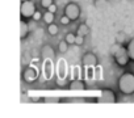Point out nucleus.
I'll return each instance as SVG.
<instances>
[{
  "label": "nucleus",
  "instance_id": "5",
  "mask_svg": "<svg viewBox=\"0 0 134 118\" xmlns=\"http://www.w3.org/2000/svg\"><path fill=\"white\" fill-rule=\"evenodd\" d=\"M116 101V96L110 89H104L101 92V95L97 97V102H107V104H112Z\"/></svg>",
  "mask_w": 134,
  "mask_h": 118
},
{
  "label": "nucleus",
  "instance_id": "1",
  "mask_svg": "<svg viewBox=\"0 0 134 118\" xmlns=\"http://www.w3.org/2000/svg\"><path fill=\"white\" fill-rule=\"evenodd\" d=\"M110 52L114 58V61L118 66H126L129 63V61H131L130 56H129V52H127V49L121 46V45H113L112 49H110Z\"/></svg>",
  "mask_w": 134,
  "mask_h": 118
},
{
  "label": "nucleus",
  "instance_id": "12",
  "mask_svg": "<svg viewBox=\"0 0 134 118\" xmlns=\"http://www.w3.org/2000/svg\"><path fill=\"white\" fill-rule=\"evenodd\" d=\"M126 49H127V52H129L130 59H131V61H134V39H131V41L127 43Z\"/></svg>",
  "mask_w": 134,
  "mask_h": 118
},
{
  "label": "nucleus",
  "instance_id": "13",
  "mask_svg": "<svg viewBox=\"0 0 134 118\" xmlns=\"http://www.w3.org/2000/svg\"><path fill=\"white\" fill-rule=\"evenodd\" d=\"M66 41H67V43L69 45H74L75 43V41H76V36L74 34V33H69L66 36V38H64Z\"/></svg>",
  "mask_w": 134,
  "mask_h": 118
},
{
  "label": "nucleus",
  "instance_id": "7",
  "mask_svg": "<svg viewBox=\"0 0 134 118\" xmlns=\"http://www.w3.org/2000/svg\"><path fill=\"white\" fill-rule=\"evenodd\" d=\"M29 33V26L25 21H21L20 22V38H25Z\"/></svg>",
  "mask_w": 134,
  "mask_h": 118
},
{
  "label": "nucleus",
  "instance_id": "21",
  "mask_svg": "<svg viewBox=\"0 0 134 118\" xmlns=\"http://www.w3.org/2000/svg\"><path fill=\"white\" fill-rule=\"evenodd\" d=\"M21 2H26V0H21Z\"/></svg>",
  "mask_w": 134,
  "mask_h": 118
},
{
  "label": "nucleus",
  "instance_id": "20",
  "mask_svg": "<svg viewBox=\"0 0 134 118\" xmlns=\"http://www.w3.org/2000/svg\"><path fill=\"white\" fill-rule=\"evenodd\" d=\"M41 17H42V16H41V13H40V12H37V11H36V13H34V15H33V20H34V21H38V20H40V19H41Z\"/></svg>",
  "mask_w": 134,
  "mask_h": 118
},
{
  "label": "nucleus",
  "instance_id": "11",
  "mask_svg": "<svg viewBox=\"0 0 134 118\" xmlns=\"http://www.w3.org/2000/svg\"><path fill=\"white\" fill-rule=\"evenodd\" d=\"M90 33V28L86 25V24H82L79 28H78V33L76 34H79V36H83V37H86L87 34Z\"/></svg>",
  "mask_w": 134,
  "mask_h": 118
},
{
  "label": "nucleus",
  "instance_id": "15",
  "mask_svg": "<svg viewBox=\"0 0 134 118\" xmlns=\"http://www.w3.org/2000/svg\"><path fill=\"white\" fill-rule=\"evenodd\" d=\"M67 46H69V43H67V41H60L59 42V51L60 52H66L67 51Z\"/></svg>",
  "mask_w": 134,
  "mask_h": 118
},
{
  "label": "nucleus",
  "instance_id": "4",
  "mask_svg": "<svg viewBox=\"0 0 134 118\" xmlns=\"http://www.w3.org/2000/svg\"><path fill=\"white\" fill-rule=\"evenodd\" d=\"M64 15L66 16H69L72 20H78L79 16H80V8L76 3H70V4H67L66 8H64Z\"/></svg>",
  "mask_w": 134,
  "mask_h": 118
},
{
  "label": "nucleus",
  "instance_id": "10",
  "mask_svg": "<svg viewBox=\"0 0 134 118\" xmlns=\"http://www.w3.org/2000/svg\"><path fill=\"white\" fill-rule=\"evenodd\" d=\"M36 72L33 71V70H26L25 71V74H24V79L26 80V81H34V79H36Z\"/></svg>",
  "mask_w": 134,
  "mask_h": 118
},
{
  "label": "nucleus",
  "instance_id": "17",
  "mask_svg": "<svg viewBox=\"0 0 134 118\" xmlns=\"http://www.w3.org/2000/svg\"><path fill=\"white\" fill-rule=\"evenodd\" d=\"M70 21H71V19L69 17V16H62V19H60V24H63V25H69L70 24Z\"/></svg>",
  "mask_w": 134,
  "mask_h": 118
},
{
  "label": "nucleus",
  "instance_id": "6",
  "mask_svg": "<svg viewBox=\"0 0 134 118\" xmlns=\"http://www.w3.org/2000/svg\"><path fill=\"white\" fill-rule=\"evenodd\" d=\"M83 63L86 67H95L96 64V55L92 52H87L83 55Z\"/></svg>",
  "mask_w": 134,
  "mask_h": 118
},
{
  "label": "nucleus",
  "instance_id": "8",
  "mask_svg": "<svg viewBox=\"0 0 134 118\" xmlns=\"http://www.w3.org/2000/svg\"><path fill=\"white\" fill-rule=\"evenodd\" d=\"M54 15H55V13H53V12H50V11H46V12L43 13L42 19H43V21H45L47 25H50V24L54 22Z\"/></svg>",
  "mask_w": 134,
  "mask_h": 118
},
{
  "label": "nucleus",
  "instance_id": "9",
  "mask_svg": "<svg viewBox=\"0 0 134 118\" xmlns=\"http://www.w3.org/2000/svg\"><path fill=\"white\" fill-rule=\"evenodd\" d=\"M70 88L71 89H83L84 88V83L82 81V80H79V79H74L72 81H71V84H70Z\"/></svg>",
  "mask_w": 134,
  "mask_h": 118
},
{
  "label": "nucleus",
  "instance_id": "14",
  "mask_svg": "<svg viewBox=\"0 0 134 118\" xmlns=\"http://www.w3.org/2000/svg\"><path fill=\"white\" fill-rule=\"evenodd\" d=\"M58 30H59V29H58V26H57L54 22H53V24H50V25H49V28H47V32H49L51 36L58 34Z\"/></svg>",
  "mask_w": 134,
  "mask_h": 118
},
{
  "label": "nucleus",
  "instance_id": "18",
  "mask_svg": "<svg viewBox=\"0 0 134 118\" xmlns=\"http://www.w3.org/2000/svg\"><path fill=\"white\" fill-rule=\"evenodd\" d=\"M83 42H84V37H83V36L76 34V41H75V43H76V45H82Z\"/></svg>",
  "mask_w": 134,
  "mask_h": 118
},
{
  "label": "nucleus",
  "instance_id": "19",
  "mask_svg": "<svg viewBox=\"0 0 134 118\" xmlns=\"http://www.w3.org/2000/svg\"><path fill=\"white\" fill-rule=\"evenodd\" d=\"M47 11H50V12H53V13H55V12H57V5H55V4L53 3V4H51V5H50V7L47 8Z\"/></svg>",
  "mask_w": 134,
  "mask_h": 118
},
{
  "label": "nucleus",
  "instance_id": "16",
  "mask_svg": "<svg viewBox=\"0 0 134 118\" xmlns=\"http://www.w3.org/2000/svg\"><path fill=\"white\" fill-rule=\"evenodd\" d=\"M51 4H53V0H41V5H42L43 8H46V9H47Z\"/></svg>",
  "mask_w": 134,
  "mask_h": 118
},
{
  "label": "nucleus",
  "instance_id": "3",
  "mask_svg": "<svg viewBox=\"0 0 134 118\" xmlns=\"http://www.w3.org/2000/svg\"><path fill=\"white\" fill-rule=\"evenodd\" d=\"M21 16L23 17H33V15L36 13V5L30 0L26 2H21V8H20Z\"/></svg>",
  "mask_w": 134,
  "mask_h": 118
},
{
  "label": "nucleus",
  "instance_id": "2",
  "mask_svg": "<svg viewBox=\"0 0 134 118\" xmlns=\"http://www.w3.org/2000/svg\"><path fill=\"white\" fill-rule=\"evenodd\" d=\"M118 88L122 93L125 95H131L134 93V75L130 72L124 74L118 79Z\"/></svg>",
  "mask_w": 134,
  "mask_h": 118
}]
</instances>
